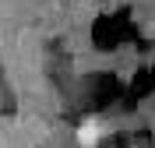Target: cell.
<instances>
[{
  "mask_svg": "<svg viewBox=\"0 0 155 148\" xmlns=\"http://www.w3.org/2000/svg\"><path fill=\"white\" fill-rule=\"evenodd\" d=\"M106 134H109V120H102V117H85L78 123V145L81 148H95Z\"/></svg>",
  "mask_w": 155,
  "mask_h": 148,
  "instance_id": "obj_1",
  "label": "cell"
}]
</instances>
